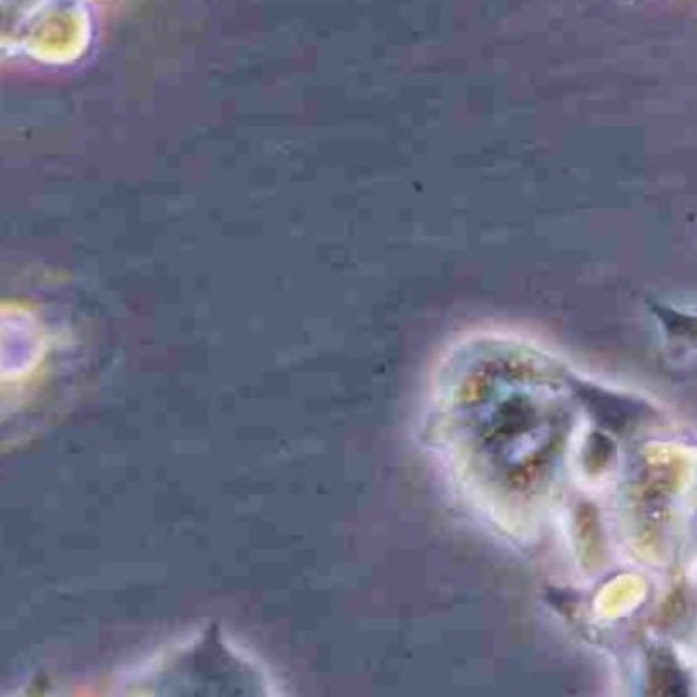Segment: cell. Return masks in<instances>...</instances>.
Listing matches in <instances>:
<instances>
[{"label":"cell","instance_id":"6da1fadb","mask_svg":"<svg viewBox=\"0 0 697 697\" xmlns=\"http://www.w3.org/2000/svg\"><path fill=\"white\" fill-rule=\"evenodd\" d=\"M648 309L659 321L667 344L679 352L697 350V311L677 309L661 301H648Z\"/></svg>","mask_w":697,"mask_h":697}]
</instances>
